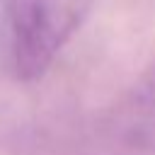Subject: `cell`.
I'll return each mask as SVG.
<instances>
[{
	"label": "cell",
	"mask_w": 155,
	"mask_h": 155,
	"mask_svg": "<svg viewBox=\"0 0 155 155\" xmlns=\"http://www.w3.org/2000/svg\"><path fill=\"white\" fill-rule=\"evenodd\" d=\"M148 97H150V99H153V102H155V80H153V85H150V87H148Z\"/></svg>",
	"instance_id": "2"
},
{
	"label": "cell",
	"mask_w": 155,
	"mask_h": 155,
	"mask_svg": "<svg viewBox=\"0 0 155 155\" xmlns=\"http://www.w3.org/2000/svg\"><path fill=\"white\" fill-rule=\"evenodd\" d=\"M94 0H7L12 68L19 80L41 78L78 31Z\"/></svg>",
	"instance_id": "1"
}]
</instances>
